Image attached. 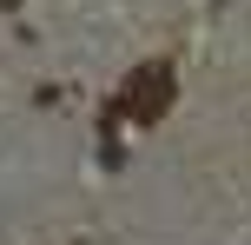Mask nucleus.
<instances>
[{"mask_svg": "<svg viewBox=\"0 0 251 245\" xmlns=\"http://www.w3.org/2000/svg\"><path fill=\"white\" fill-rule=\"evenodd\" d=\"M165 106H172V66H165V60H152V66H139V80L126 86V113H132L139 126H152Z\"/></svg>", "mask_w": 251, "mask_h": 245, "instance_id": "obj_1", "label": "nucleus"}]
</instances>
